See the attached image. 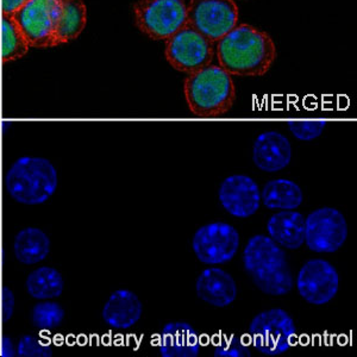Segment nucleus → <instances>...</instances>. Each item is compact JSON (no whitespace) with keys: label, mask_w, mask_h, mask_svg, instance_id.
Wrapping results in <instances>:
<instances>
[{"label":"nucleus","mask_w":357,"mask_h":357,"mask_svg":"<svg viewBox=\"0 0 357 357\" xmlns=\"http://www.w3.org/2000/svg\"><path fill=\"white\" fill-rule=\"evenodd\" d=\"M215 48L220 67L235 77H264L278 56L271 35L249 24L236 25Z\"/></svg>","instance_id":"1"},{"label":"nucleus","mask_w":357,"mask_h":357,"mask_svg":"<svg viewBox=\"0 0 357 357\" xmlns=\"http://www.w3.org/2000/svg\"><path fill=\"white\" fill-rule=\"evenodd\" d=\"M243 264L256 287L268 296H284L292 291L294 281L286 252L271 237H252L244 248Z\"/></svg>","instance_id":"2"},{"label":"nucleus","mask_w":357,"mask_h":357,"mask_svg":"<svg viewBox=\"0 0 357 357\" xmlns=\"http://www.w3.org/2000/svg\"><path fill=\"white\" fill-rule=\"evenodd\" d=\"M183 94L188 109L197 117H222L235 104V82L231 74L220 65L211 63L195 73L187 74Z\"/></svg>","instance_id":"3"},{"label":"nucleus","mask_w":357,"mask_h":357,"mask_svg":"<svg viewBox=\"0 0 357 357\" xmlns=\"http://www.w3.org/2000/svg\"><path fill=\"white\" fill-rule=\"evenodd\" d=\"M57 173L43 158H18L5 175V188L18 203L40 205L56 191Z\"/></svg>","instance_id":"4"},{"label":"nucleus","mask_w":357,"mask_h":357,"mask_svg":"<svg viewBox=\"0 0 357 357\" xmlns=\"http://www.w3.org/2000/svg\"><path fill=\"white\" fill-rule=\"evenodd\" d=\"M132 13L138 30L154 41H166L187 23L185 0H137Z\"/></svg>","instance_id":"5"},{"label":"nucleus","mask_w":357,"mask_h":357,"mask_svg":"<svg viewBox=\"0 0 357 357\" xmlns=\"http://www.w3.org/2000/svg\"><path fill=\"white\" fill-rule=\"evenodd\" d=\"M215 45L186 23L167 38L165 56L175 70L192 74L211 65L215 56Z\"/></svg>","instance_id":"6"},{"label":"nucleus","mask_w":357,"mask_h":357,"mask_svg":"<svg viewBox=\"0 0 357 357\" xmlns=\"http://www.w3.org/2000/svg\"><path fill=\"white\" fill-rule=\"evenodd\" d=\"M252 345L259 353L276 356L294 345L296 328L292 317L282 309L259 313L249 326Z\"/></svg>","instance_id":"7"},{"label":"nucleus","mask_w":357,"mask_h":357,"mask_svg":"<svg viewBox=\"0 0 357 357\" xmlns=\"http://www.w3.org/2000/svg\"><path fill=\"white\" fill-rule=\"evenodd\" d=\"M240 11L235 0H190L187 24L215 43L238 24Z\"/></svg>","instance_id":"8"},{"label":"nucleus","mask_w":357,"mask_h":357,"mask_svg":"<svg viewBox=\"0 0 357 357\" xmlns=\"http://www.w3.org/2000/svg\"><path fill=\"white\" fill-rule=\"evenodd\" d=\"M60 15V0H29L13 13L30 48H52Z\"/></svg>","instance_id":"9"},{"label":"nucleus","mask_w":357,"mask_h":357,"mask_svg":"<svg viewBox=\"0 0 357 357\" xmlns=\"http://www.w3.org/2000/svg\"><path fill=\"white\" fill-rule=\"evenodd\" d=\"M347 237V220L336 208H318L305 220V242L312 252H337L344 244Z\"/></svg>","instance_id":"10"},{"label":"nucleus","mask_w":357,"mask_h":357,"mask_svg":"<svg viewBox=\"0 0 357 357\" xmlns=\"http://www.w3.org/2000/svg\"><path fill=\"white\" fill-rule=\"evenodd\" d=\"M192 247L203 264H227L235 257L240 248V234L223 222L207 224L195 231Z\"/></svg>","instance_id":"11"},{"label":"nucleus","mask_w":357,"mask_h":357,"mask_svg":"<svg viewBox=\"0 0 357 357\" xmlns=\"http://www.w3.org/2000/svg\"><path fill=\"white\" fill-rule=\"evenodd\" d=\"M340 278L336 268L321 259L310 260L301 267L296 289L301 298L312 305L328 304L338 292Z\"/></svg>","instance_id":"12"},{"label":"nucleus","mask_w":357,"mask_h":357,"mask_svg":"<svg viewBox=\"0 0 357 357\" xmlns=\"http://www.w3.org/2000/svg\"><path fill=\"white\" fill-rule=\"evenodd\" d=\"M218 195L225 211L237 218L252 217L260 208V188L247 175H231L225 178Z\"/></svg>","instance_id":"13"},{"label":"nucleus","mask_w":357,"mask_h":357,"mask_svg":"<svg viewBox=\"0 0 357 357\" xmlns=\"http://www.w3.org/2000/svg\"><path fill=\"white\" fill-rule=\"evenodd\" d=\"M292 148L289 138L276 131H267L256 138L252 146V161L261 171L280 172L289 166Z\"/></svg>","instance_id":"14"},{"label":"nucleus","mask_w":357,"mask_h":357,"mask_svg":"<svg viewBox=\"0 0 357 357\" xmlns=\"http://www.w3.org/2000/svg\"><path fill=\"white\" fill-rule=\"evenodd\" d=\"M197 296L215 307H227L237 296V286L232 276L220 268H207L197 279Z\"/></svg>","instance_id":"15"},{"label":"nucleus","mask_w":357,"mask_h":357,"mask_svg":"<svg viewBox=\"0 0 357 357\" xmlns=\"http://www.w3.org/2000/svg\"><path fill=\"white\" fill-rule=\"evenodd\" d=\"M158 350L162 357H197L199 336L186 321L168 323L160 335Z\"/></svg>","instance_id":"16"},{"label":"nucleus","mask_w":357,"mask_h":357,"mask_svg":"<svg viewBox=\"0 0 357 357\" xmlns=\"http://www.w3.org/2000/svg\"><path fill=\"white\" fill-rule=\"evenodd\" d=\"M142 313V303L134 292L118 289L106 301L102 309V319L114 329H129L141 319Z\"/></svg>","instance_id":"17"},{"label":"nucleus","mask_w":357,"mask_h":357,"mask_svg":"<svg viewBox=\"0 0 357 357\" xmlns=\"http://www.w3.org/2000/svg\"><path fill=\"white\" fill-rule=\"evenodd\" d=\"M267 230L278 245L296 250L305 242L304 215L293 210L278 212L268 220Z\"/></svg>","instance_id":"18"},{"label":"nucleus","mask_w":357,"mask_h":357,"mask_svg":"<svg viewBox=\"0 0 357 357\" xmlns=\"http://www.w3.org/2000/svg\"><path fill=\"white\" fill-rule=\"evenodd\" d=\"M87 24V8L84 0H60L54 45H65L77 40Z\"/></svg>","instance_id":"19"},{"label":"nucleus","mask_w":357,"mask_h":357,"mask_svg":"<svg viewBox=\"0 0 357 357\" xmlns=\"http://www.w3.org/2000/svg\"><path fill=\"white\" fill-rule=\"evenodd\" d=\"M13 250L17 260L21 264H36L49 255L50 240L41 229L26 227L17 234Z\"/></svg>","instance_id":"20"},{"label":"nucleus","mask_w":357,"mask_h":357,"mask_svg":"<svg viewBox=\"0 0 357 357\" xmlns=\"http://www.w3.org/2000/svg\"><path fill=\"white\" fill-rule=\"evenodd\" d=\"M304 195L301 187L286 178L266 183L261 192V202L271 210H296L301 206Z\"/></svg>","instance_id":"21"},{"label":"nucleus","mask_w":357,"mask_h":357,"mask_svg":"<svg viewBox=\"0 0 357 357\" xmlns=\"http://www.w3.org/2000/svg\"><path fill=\"white\" fill-rule=\"evenodd\" d=\"M25 286L35 299L48 301L61 296L65 282L61 273L55 268L41 267L29 274Z\"/></svg>","instance_id":"22"},{"label":"nucleus","mask_w":357,"mask_h":357,"mask_svg":"<svg viewBox=\"0 0 357 357\" xmlns=\"http://www.w3.org/2000/svg\"><path fill=\"white\" fill-rule=\"evenodd\" d=\"M29 45L21 29L13 16L1 17V59L3 62L15 61L25 56Z\"/></svg>","instance_id":"23"},{"label":"nucleus","mask_w":357,"mask_h":357,"mask_svg":"<svg viewBox=\"0 0 357 357\" xmlns=\"http://www.w3.org/2000/svg\"><path fill=\"white\" fill-rule=\"evenodd\" d=\"M31 318L33 325L38 329H55L63 321L65 310L56 303L45 301L33 306Z\"/></svg>","instance_id":"24"},{"label":"nucleus","mask_w":357,"mask_h":357,"mask_svg":"<svg viewBox=\"0 0 357 357\" xmlns=\"http://www.w3.org/2000/svg\"><path fill=\"white\" fill-rule=\"evenodd\" d=\"M289 130L294 137L301 141H312L319 137L326 126L325 119H303V121H289Z\"/></svg>","instance_id":"25"},{"label":"nucleus","mask_w":357,"mask_h":357,"mask_svg":"<svg viewBox=\"0 0 357 357\" xmlns=\"http://www.w3.org/2000/svg\"><path fill=\"white\" fill-rule=\"evenodd\" d=\"M215 357H250L252 353L242 338L229 335L223 336L217 342L215 348Z\"/></svg>","instance_id":"26"},{"label":"nucleus","mask_w":357,"mask_h":357,"mask_svg":"<svg viewBox=\"0 0 357 357\" xmlns=\"http://www.w3.org/2000/svg\"><path fill=\"white\" fill-rule=\"evenodd\" d=\"M17 356L20 357H52L53 348L36 337L25 335L17 345Z\"/></svg>","instance_id":"27"},{"label":"nucleus","mask_w":357,"mask_h":357,"mask_svg":"<svg viewBox=\"0 0 357 357\" xmlns=\"http://www.w3.org/2000/svg\"><path fill=\"white\" fill-rule=\"evenodd\" d=\"M1 304H3L1 306L3 321L8 323L13 318V311H15V296L8 286H4L1 291Z\"/></svg>","instance_id":"28"},{"label":"nucleus","mask_w":357,"mask_h":357,"mask_svg":"<svg viewBox=\"0 0 357 357\" xmlns=\"http://www.w3.org/2000/svg\"><path fill=\"white\" fill-rule=\"evenodd\" d=\"M29 0H1V13L13 16V13L23 8Z\"/></svg>","instance_id":"29"},{"label":"nucleus","mask_w":357,"mask_h":357,"mask_svg":"<svg viewBox=\"0 0 357 357\" xmlns=\"http://www.w3.org/2000/svg\"><path fill=\"white\" fill-rule=\"evenodd\" d=\"M0 355L3 357H13L17 355V350L15 349V345L10 337L4 336L1 338V345H0Z\"/></svg>","instance_id":"30"},{"label":"nucleus","mask_w":357,"mask_h":357,"mask_svg":"<svg viewBox=\"0 0 357 357\" xmlns=\"http://www.w3.org/2000/svg\"><path fill=\"white\" fill-rule=\"evenodd\" d=\"M235 1H236V0H235Z\"/></svg>","instance_id":"31"}]
</instances>
